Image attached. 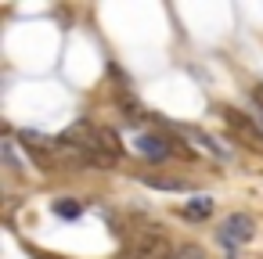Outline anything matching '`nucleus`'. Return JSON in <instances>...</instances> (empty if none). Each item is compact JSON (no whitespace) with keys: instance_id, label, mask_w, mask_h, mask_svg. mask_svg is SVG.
Listing matches in <instances>:
<instances>
[{"instance_id":"obj_1","label":"nucleus","mask_w":263,"mask_h":259,"mask_svg":"<svg viewBox=\"0 0 263 259\" xmlns=\"http://www.w3.org/2000/svg\"><path fill=\"white\" fill-rule=\"evenodd\" d=\"M223 123H227V130H231L245 148L263 151V126H259V119H252V115H245V112H238V108H223Z\"/></svg>"},{"instance_id":"obj_2","label":"nucleus","mask_w":263,"mask_h":259,"mask_svg":"<svg viewBox=\"0 0 263 259\" xmlns=\"http://www.w3.org/2000/svg\"><path fill=\"white\" fill-rule=\"evenodd\" d=\"M252 234H256V223H252V216L249 212H231L223 223H220V245H227V248H238V245H245V241H252Z\"/></svg>"},{"instance_id":"obj_3","label":"nucleus","mask_w":263,"mask_h":259,"mask_svg":"<svg viewBox=\"0 0 263 259\" xmlns=\"http://www.w3.org/2000/svg\"><path fill=\"white\" fill-rule=\"evenodd\" d=\"M18 141H22L26 155H29L36 166H44V169H47V166L54 162V155H58V141H51V137H44V133H36V130H22Z\"/></svg>"},{"instance_id":"obj_4","label":"nucleus","mask_w":263,"mask_h":259,"mask_svg":"<svg viewBox=\"0 0 263 259\" xmlns=\"http://www.w3.org/2000/svg\"><path fill=\"white\" fill-rule=\"evenodd\" d=\"M134 144H137V155H144V158H152V162H162V158H170V155H173V137L141 133Z\"/></svg>"},{"instance_id":"obj_5","label":"nucleus","mask_w":263,"mask_h":259,"mask_svg":"<svg viewBox=\"0 0 263 259\" xmlns=\"http://www.w3.org/2000/svg\"><path fill=\"white\" fill-rule=\"evenodd\" d=\"M134 259H173V245L166 234H144L134 248Z\"/></svg>"},{"instance_id":"obj_6","label":"nucleus","mask_w":263,"mask_h":259,"mask_svg":"<svg viewBox=\"0 0 263 259\" xmlns=\"http://www.w3.org/2000/svg\"><path fill=\"white\" fill-rule=\"evenodd\" d=\"M148 187H155V191H191V184L187 180H180V176H162V173H144L141 176Z\"/></svg>"},{"instance_id":"obj_7","label":"nucleus","mask_w":263,"mask_h":259,"mask_svg":"<svg viewBox=\"0 0 263 259\" xmlns=\"http://www.w3.org/2000/svg\"><path fill=\"white\" fill-rule=\"evenodd\" d=\"M180 216H187V220H209V216H213V198H209V194H195V198L180 209Z\"/></svg>"},{"instance_id":"obj_8","label":"nucleus","mask_w":263,"mask_h":259,"mask_svg":"<svg viewBox=\"0 0 263 259\" xmlns=\"http://www.w3.org/2000/svg\"><path fill=\"white\" fill-rule=\"evenodd\" d=\"M180 130H184V133H187L191 141H198V144H202V148H205V151H209L213 158H227V151H223V148H220V144H216V141H213L209 133H202V130H195V126H180Z\"/></svg>"},{"instance_id":"obj_9","label":"nucleus","mask_w":263,"mask_h":259,"mask_svg":"<svg viewBox=\"0 0 263 259\" xmlns=\"http://www.w3.org/2000/svg\"><path fill=\"white\" fill-rule=\"evenodd\" d=\"M51 212L62 216V220H80V216H83V202H76V198H58V202H51Z\"/></svg>"},{"instance_id":"obj_10","label":"nucleus","mask_w":263,"mask_h":259,"mask_svg":"<svg viewBox=\"0 0 263 259\" xmlns=\"http://www.w3.org/2000/svg\"><path fill=\"white\" fill-rule=\"evenodd\" d=\"M101 144H105V151H108V155H116V158L123 155V144H119L116 130H105V126H101Z\"/></svg>"},{"instance_id":"obj_11","label":"nucleus","mask_w":263,"mask_h":259,"mask_svg":"<svg viewBox=\"0 0 263 259\" xmlns=\"http://www.w3.org/2000/svg\"><path fill=\"white\" fill-rule=\"evenodd\" d=\"M173 259H205V252H202L198 245H180V248L173 252Z\"/></svg>"}]
</instances>
